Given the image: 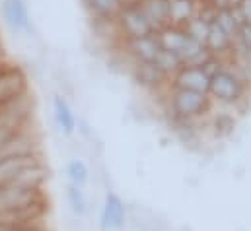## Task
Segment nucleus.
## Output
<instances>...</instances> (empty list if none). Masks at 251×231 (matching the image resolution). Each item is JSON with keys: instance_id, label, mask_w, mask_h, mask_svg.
<instances>
[{"instance_id": "obj_17", "label": "nucleus", "mask_w": 251, "mask_h": 231, "mask_svg": "<svg viewBox=\"0 0 251 231\" xmlns=\"http://www.w3.org/2000/svg\"><path fill=\"white\" fill-rule=\"evenodd\" d=\"M90 18H117L125 6L121 0H82Z\"/></svg>"}, {"instance_id": "obj_24", "label": "nucleus", "mask_w": 251, "mask_h": 231, "mask_svg": "<svg viewBox=\"0 0 251 231\" xmlns=\"http://www.w3.org/2000/svg\"><path fill=\"white\" fill-rule=\"evenodd\" d=\"M244 0H228V4H230V8H238L240 4H242Z\"/></svg>"}, {"instance_id": "obj_13", "label": "nucleus", "mask_w": 251, "mask_h": 231, "mask_svg": "<svg viewBox=\"0 0 251 231\" xmlns=\"http://www.w3.org/2000/svg\"><path fill=\"white\" fill-rule=\"evenodd\" d=\"M146 20L150 22L154 33L166 25H170V12H168V0H138Z\"/></svg>"}, {"instance_id": "obj_28", "label": "nucleus", "mask_w": 251, "mask_h": 231, "mask_svg": "<svg viewBox=\"0 0 251 231\" xmlns=\"http://www.w3.org/2000/svg\"><path fill=\"white\" fill-rule=\"evenodd\" d=\"M4 62H6V58H0V68L4 66Z\"/></svg>"}, {"instance_id": "obj_20", "label": "nucleus", "mask_w": 251, "mask_h": 231, "mask_svg": "<svg viewBox=\"0 0 251 231\" xmlns=\"http://www.w3.org/2000/svg\"><path fill=\"white\" fill-rule=\"evenodd\" d=\"M154 64L168 76V78H172L181 66H183V62H181V58L177 57L176 53H172V51H164V49H160V53L156 55L154 58Z\"/></svg>"}, {"instance_id": "obj_4", "label": "nucleus", "mask_w": 251, "mask_h": 231, "mask_svg": "<svg viewBox=\"0 0 251 231\" xmlns=\"http://www.w3.org/2000/svg\"><path fill=\"white\" fill-rule=\"evenodd\" d=\"M29 76L27 72L16 64L6 60L4 66L0 68V105L8 103L20 95L29 93Z\"/></svg>"}, {"instance_id": "obj_1", "label": "nucleus", "mask_w": 251, "mask_h": 231, "mask_svg": "<svg viewBox=\"0 0 251 231\" xmlns=\"http://www.w3.org/2000/svg\"><path fill=\"white\" fill-rule=\"evenodd\" d=\"M251 84L232 66L226 64L222 72L210 78L208 97L214 107L220 109H240L250 97Z\"/></svg>"}, {"instance_id": "obj_19", "label": "nucleus", "mask_w": 251, "mask_h": 231, "mask_svg": "<svg viewBox=\"0 0 251 231\" xmlns=\"http://www.w3.org/2000/svg\"><path fill=\"white\" fill-rule=\"evenodd\" d=\"M64 175H66L68 185H74V186H80V188H86V185L90 183V167L80 158H72V160L66 162Z\"/></svg>"}, {"instance_id": "obj_22", "label": "nucleus", "mask_w": 251, "mask_h": 231, "mask_svg": "<svg viewBox=\"0 0 251 231\" xmlns=\"http://www.w3.org/2000/svg\"><path fill=\"white\" fill-rule=\"evenodd\" d=\"M238 8H240V12H242L244 20H246L248 23H251V0H244Z\"/></svg>"}, {"instance_id": "obj_15", "label": "nucleus", "mask_w": 251, "mask_h": 231, "mask_svg": "<svg viewBox=\"0 0 251 231\" xmlns=\"http://www.w3.org/2000/svg\"><path fill=\"white\" fill-rule=\"evenodd\" d=\"M170 25L185 27L197 14V0H168Z\"/></svg>"}, {"instance_id": "obj_12", "label": "nucleus", "mask_w": 251, "mask_h": 231, "mask_svg": "<svg viewBox=\"0 0 251 231\" xmlns=\"http://www.w3.org/2000/svg\"><path fill=\"white\" fill-rule=\"evenodd\" d=\"M53 118L57 122V128L61 130L64 136H72L78 128V120L74 115V109L70 107V103L66 101V97L57 93L53 97Z\"/></svg>"}, {"instance_id": "obj_14", "label": "nucleus", "mask_w": 251, "mask_h": 231, "mask_svg": "<svg viewBox=\"0 0 251 231\" xmlns=\"http://www.w3.org/2000/svg\"><path fill=\"white\" fill-rule=\"evenodd\" d=\"M204 124L214 132L216 138H226L236 128V116L230 109H220V111L212 109V113L204 120Z\"/></svg>"}, {"instance_id": "obj_26", "label": "nucleus", "mask_w": 251, "mask_h": 231, "mask_svg": "<svg viewBox=\"0 0 251 231\" xmlns=\"http://www.w3.org/2000/svg\"><path fill=\"white\" fill-rule=\"evenodd\" d=\"M123 4H132V2H138V0H121Z\"/></svg>"}, {"instance_id": "obj_5", "label": "nucleus", "mask_w": 251, "mask_h": 231, "mask_svg": "<svg viewBox=\"0 0 251 231\" xmlns=\"http://www.w3.org/2000/svg\"><path fill=\"white\" fill-rule=\"evenodd\" d=\"M115 20H117V25H119L123 39H134V37H144V35L154 33V29H152L150 22L146 20L138 2L125 4Z\"/></svg>"}, {"instance_id": "obj_16", "label": "nucleus", "mask_w": 251, "mask_h": 231, "mask_svg": "<svg viewBox=\"0 0 251 231\" xmlns=\"http://www.w3.org/2000/svg\"><path fill=\"white\" fill-rule=\"evenodd\" d=\"M156 39H158V45L160 49L164 51H172V53H179V49L183 47L185 39H187V33L183 27H177V25H166L162 29L156 31Z\"/></svg>"}, {"instance_id": "obj_7", "label": "nucleus", "mask_w": 251, "mask_h": 231, "mask_svg": "<svg viewBox=\"0 0 251 231\" xmlns=\"http://www.w3.org/2000/svg\"><path fill=\"white\" fill-rule=\"evenodd\" d=\"M132 82L148 93H158L170 88V78L154 64V62H134L130 66Z\"/></svg>"}, {"instance_id": "obj_9", "label": "nucleus", "mask_w": 251, "mask_h": 231, "mask_svg": "<svg viewBox=\"0 0 251 231\" xmlns=\"http://www.w3.org/2000/svg\"><path fill=\"white\" fill-rule=\"evenodd\" d=\"M117 49L130 60V64H134V62H154L156 55L160 53L156 33H150V35H144V37H134V39H123Z\"/></svg>"}, {"instance_id": "obj_2", "label": "nucleus", "mask_w": 251, "mask_h": 231, "mask_svg": "<svg viewBox=\"0 0 251 231\" xmlns=\"http://www.w3.org/2000/svg\"><path fill=\"white\" fill-rule=\"evenodd\" d=\"M162 109L168 120H195L204 122L212 113L214 105L208 93L187 92V90H170L168 97L162 101Z\"/></svg>"}, {"instance_id": "obj_10", "label": "nucleus", "mask_w": 251, "mask_h": 231, "mask_svg": "<svg viewBox=\"0 0 251 231\" xmlns=\"http://www.w3.org/2000/svg\"><path fill=\"white\" fill-rule=\"evenodd\" d=\"M0 10H2L4 23L14 33H31L33 23H31V16L25 0H2Z\"/></svg>"}, {"instance_id": "obj_8", "label": "nucleus", "mask_w": 251, "mask_h": 231, "mask_svg": "<svg viewBox=\"0 0 251 231\" xmlns=\"http://www.w3.org/2000/svg\"><path fill=\"white\" fill-rule=\"evenodd\" d=\"M126 222V206L125 200L109 190L103 198L101 212H100V230L101 231H121Z\"/></svg>"}, {"instance_id": "obj_27", "label": "nucleus", "mask_w": 251, "mask_h": 231, "mask_svg": "<svg viewBox=\"0 0 251 231\" xmlns=\"http://www.w3.org/2000/svg\"><path fill=\"white\" fill-rule=\"evenodd\" d=\"M0 58H4V53H2V39H0Z\"/></svg>"}, {"instance_id": "obj_23", "label": "nucleus", "mask_w": 251, "mask_h": 231, "mask_svg": "<svg viewBox=\"0 0 251 231\" xmlns=\"http://www.w3.org/2000/svg\"><path fill=\"white\" fill-rule=\"evenodd\" d=\"M16 132H18V130H16ZM12 134H14L12 130H4V128H0V146H2V144H4Z\"/></svg>"}, {"instance_id": "obj_21", "label": "nucleus", "mask_w": 251, "mask_h": 231, "mask_svg": "<svg viewBox=\"0 0 251 231\" xmlns=\"http://www.w3.org/2000/svg\"><path fill=\"white\" fill-rule=\"evenodd\" d=\"M183 29H185V33H187L191 39H195V41H199V43L204 45V41L208 37V31H210V23H206L201 18L195 16L193 20H189V23Z\"/></svg>"}, {"instance_id": "obj_18", "label": "nucleus", "mask_w": 251, "mask_h": 231, "mask_svg": "<svg viewBox=\"0 0 251 231\" xmlns=\"http://www.w3.org/2000/svg\"><path fill=\"white\" fill-rule=\"evenodd\" d=\"M64 196H66V204H68L70 212H72L76 218H84V216L90 212V202H88V194H86L84 188L66 183Z\"/></svg>"}, {"instance_id": "obj_29", "label": "nucleus", "mask_w": 251, "mask_h": 231, "mask_svg": "<svg viewBox=\"0 0 251 231\" xmlns=\"http://www.w3.org/2000/svg\"><path fill=\"white\" fill-rule=\"evenodd\" d=\"M197 2H206V0H197Z\"/></svg>"}, {"instance_id": "obj_11", "label": "nucleus", "mask_w": 251, "mask_h": 231, "mask_svg": "<svg viewBox=\"0 0 251 231\" xmlns=\"http://www.w3.org/2000/svg\"><path fill=\"white\" fill-rule=\"evenodd\" d=\"M170 86L174 90H187V92H199V93H208L210 78L197 66H181L172 78Z\"/></svg>"}, {"instance_id": "obj_3", "label": "nucleus", "mask_w": 251, "mask_h": 231, "mask_svg": "<svg viewBox=\"0 0 251 231\" xmlns=\"http://www.w3.org/2000/svg\"><path fill=\"white\" fill-rule=\"evenodd\" d=\"M33 109H35V99L31 92L8 103H2L0 105V128L12 130V132L27 128L33 118Z\"/></svg>"}, {"instance_id": "obj_25", "label": "nucleus", "mask_w": 251, "mask_h": 231, "mask_svg": "<svg viewBox=\"0 0 251 231\" xmlns=\"http://www.w3.org/2000/svg\"><path fill=\"white\" fill-rule=\"evenodd\" d=\"M16 231H45V228H31V230H16Z\"/></svg>"}, {"instance_id": "obj_6", "label": "nucleus", "mask_w": 251, "mask_h": 231, "mask_svg": "<svg viewBox=\"0 0 251 231\" xmlns=\"http://www.w3.org/2000/svg\"><path fill=\"white\" fill-rule=\"evenodd\" d=\"M43 200H45L43 188H25V186H16V185L0 186V214L27 208Z\"/></svg>"}]
</instances>
